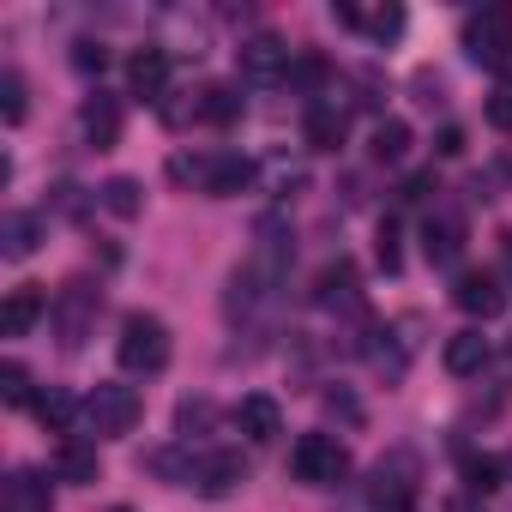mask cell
Masks as SVG:
<instances>
[{
	"mask_svg": "<svg viewBox=\"0 0 512 512\" xmlns=\"http://www.w3.org/2000/svg\"><path fill=\"white\" fill-rule=\"evenodd\" d=\"M43 314H49L43 284H13V290H7V302H0V332H7V338H25Z\"/></svg>",
	"mask_w": 512,
	"mask_h": 512,
	"instance_id": "9",
	"label": "cell"
},
{
	"mask_svg": "<svg viewBox=\"0 0 512 512\" xmlns=\"http://www.w3.org/2000/svg\"><path fill=\"white\" fill-rule=\"evenodd\" d=\"M434 151H440V157H458V151H464V127H440Z\"/></svg>",
	"mask_w": 512,
	"mask_h": 512,
	"instance_id": "31",
	"label": "cell"
},
{
	"mask_svg": "<svg viewBox=\"0 0 512 512\" xmlns=\"http://www.w3.org/2000/svg\"><path fill=\"white\" fill-rule=\"evenodd\" d=\"M0 398H7V404H31V374H25V362H7V368H0Z\"/></svg>",
	"mask_w": 512,
	"mask_h": 512,
	"instance_id": "26",
	"label": "cell"
},
{
	"mask_svg": "<svg viewBox=\"0 0 512 512\" xmlns=\"http://www.w3.org/2000/svg\"><path fill=\"white\" fill-rule=\"evenodd\" d=\"M302 139H308L314 151H338V145H344V109L314 103V109H308V121H302Z\"/></svg>",
	"mask_w": 512,
	"mask_h": 512,
	"instance_id": "18",
	"label": "cell"
},
{
	"mask_svg": "<svg viewBox=\"0 0 512 512\" xmlns=\"http://www.w3.org/2000/svg\"><path fill=\"white\" fill-rule=\"evenodd\" d=\"M115 512H127V506H115Z\"/></svg>",
	"mask_w": 512,
	"mask_h": 512,
	"instance_id": "37",
	"label": "cell"
},
{
	"mask_svg": "<svg viewBox=\"0 0 512 512\" xmlns=\"http://www.w3.org/2000/svg\"><path fill=\"white\" fill-rule=\"evenodd\" d=\"M199 187H205L211 199H235V193L253 187V163H247L241 151H217V157L199 169Z\"/></svg>",
	"mask_w": 512,
	"mask_h": 512,
	"instance_id": "8",
	"label": "cell"
},
{
	"mask_svg": "<svg viewBox=\"0 0 512 512\" xmlns=\"http://www.w3.org/2000/svg\"><path fill=\"white\" fill-rule=\"evenodd\" d=\"M37 235H43V217L37 211H7V223H0V253H7V260H31Z\"/></svg>",
	"mask_w": 512,
	"mask_h": 512,
	"instance_id": "16",
	"label": "cell"
},
{
	"mask_svg": "<svg viewBox=\"0 0 512 512\" xmlns=\"http://www.w3.org/2000/svg\"><path fill=\"white\" fill-rule=\"evenodd\" d=\"M235 67H241V79H253V85H272V79L290 73V43H284L278 31H253V37H241Z\"/></svg>",
	"mask_w": 512,
	"mask_h": 512,
	"instance_id": "6",
	"label": "cell"
},
{
	"mask_svg": "<svg viewBox=\"0 0 512 512\" xmlns=\"http://www.w3.org/2000/svg\"><path fill=\"white\" fill-rule=\"evenodd\" d=\"M115 362L127 374H163L169 368V326L157 314H127L115 338Z\"/></svg>",
	"mask_w": 512,
	"mask_h": 512,
	"instance_id": "1",
	"label": "cell"
},
{
	"mask_svg": "<svg viewBox=\"0 0 512 512\" xmlns=\"http://www.w3.org/2000/svg\"><path fill=\"white\" fill-rule=\"evenodd\" d=\"M193 482H199L205 500H223V494H235V488L247 482V464H241V452H211V458L193 470Z\"/></svg>",
	"mask_w": 512,
	"mask_h": 512,
	"instance_id": "13",
	"label": "cell"
},
{
	"mask_svg": "<svg viewBox=\"0 0 512 512\" xmlns=\"http://www.w3.org/2000/svg\"><path fill=\"white\" fill-rule=\"evenodd\" d=\"M290 73H296V85H320V79H326L332 67H326V55H314V49H308V55H302V61H296Z\"/></svg>",
	"mask_w": 512,
	"mask_h": 512,
	"instance_id": "28",
	"label": "cell"
},
{
	"mask_svg": "<svg viewBox=\"0 0 512 512\" xmlns=\"http://www.w3.org/2000/svg\"><path fill=\"white\" fill-rule=\"evenodd\" d=\"M434 193V169H416L410 181H404V199H428Z\"/></svg>",
	"mask_w": 512,
	"mask_h": 512,
	"instance_id": "32",
	"label": "cell"
},
{
	"mask_svg": "<svg viewBox=\"0 0 512 512\" xmlns=\"http://www.w3.org/2000/svg\"><path fill=\"white\" fill-rule=\"evenodd\" d=\"M488 356H494V344L482 338V332H452L446 338V350H440V362H446V374H482L488 368Z\"/></svg>",
	"mask_w": 512,
	"mask_h": 512,
	"instance_id": "15",
	"label": "cell"
},
{
	"mask_svg": "<svg viewBox=\"0 0 512 512\" xmlns=\"http://www.w3.org/2000/svg\"><path fill=\"white\" fill-rule=\"evenodd\" d=\"M464 49L476 67H506L512 61V7H482L464 19Z\"/></svg>",
	"mask_w": 512,
	"mask_h": 512,
	"instance_id": "4",
	"label": "cell"
},
{
	"mask_svg": "<svg viewBox=\"0 0 512 512\" xmlns=\"http://www.w3.org/2000/svg\"><path fill=\"white\" fill-rule=\"evenodd\" d=\"M326 410H338L344 422H362V404H356L350 392H326Z\"/></svg>",
	"mask_w": 512,
	"mask_h": 512,
	"instance_id": "30",
	"label": "cell"
},
{
	"mask_svg": "<svg viewBox=\"0 0 512 512\" xmlns=\"http://www.w3.org/2000/svg\"><path fill=\"white\" fill-rule=\"evenodd\" d=\"M0 115H7V127H19L25 121V79L7 67V73H0Z\"/></svg>",
	"mask_w": 512,
	"mask_h": 512,
	"instance_id": "25",
	"label": "cell"
},
{
	"mask_svg": "<svg viewBox=\"0 0 512 512\" xmlns=\"http://www.w3.org/2000/svg\"><path fill=\"white\" fill-rule=\"evenodd\" d=\"M290 470H296V482H308V488H332V482H344L350 476V452H344V440L338 434H302L296 440V452H290Z\"/></svg>",
	"mask_w": 512,
	"mask_h": 512,
	"instance_id": "2",
	"label": "cell"
},
{
	"mask_svg": "<svg viewBox=\"0 0 512 512\" xmlns=\"http://www.w3.org/2000/svg\"><path fill=\"white\" fill-rule=\"evenodd\" d=\"M235 428H241L253 446L278 440V434H284V410H278V398H266V392H247V398L235 404Z\"/></svg>",
	"mask_w": 512,
	"mask_h": 512,
	"instance_id": "10",
	"label": "cell"
},
{
	"mask_svg": "<svg viewBox=\"0 0 512 512\" xmlns=\"http://www.w3.org/2000/svg\"><path fill=\"white\" fill-rule=\"evenodd\" d=\"M79 127H85V139H91L97 151H109V145L121 139V103H115L109 91H91L85 109H79Z\"/></svg>",
	"mask_w": 512,
	"mask_h": 512,
	"instance_id": "12",
	"label": "cell"
},
{
	"mask_svg": "<svg viewBox=\"0 0 512 512\" xmlns=\"http://www.w3.org/2000/svg\"><path fill=\"white\" fill-rule=\"evenodd\" d=\"M127 91L145 97V103H157V97L169 91V49H139V55L127 61Z\"/></svg>",
	"mask_w": 512,
	"mask_h": 512,
	"instance_id": "11",
	"label": "cell"
},
{
	"mask_svg": "<svg viewBox=\"0 0 512 512\" xmlns=\"http://www.w3.org/2000/svg\"><path fill=\"white\" fill-rule=\"evenodd\" d=\"M55 476H61V482H97V446L79 440V434H67V440L55 446Z\"/></svg>",
	"mask_w": 512,
	"mask_h": 512,
	"instance_id": "17",
	"label": "cell"
},
{
	"mask_svg": "<svg viewBox=\"0 0 512 512\" xmlns=\"http://www.w3.org/2000/svg\"><path fill=\"white\" fill-rule=\"evenodd\" d=\"M103 61H109L103 43H79V49H73V67H79V73H103Z\"/></svg>",
	"mask_w": 512,
	"mask_h": 512,
	"instance_id": "29",
	"label": "cell"
},
{
	"mask_svg": "<svg viewBox=\"0 0 512 512\" xmlns=\"http://www.w3.org/2000/svg\"><path fill=\"white\" fill-rule=\"evenodd\" d=\"M500 476H506V464H500V458H464V488L494 494V488H500Z\"/></svg>",
	"mask_w": 512,
	"mask_h": 512,
	"instance_id": "24",
	"label": "cell"
},
{
	"mask_svg": "<svg viewBox=\"0 0 512 512\" xmlns=\"http://www.w3.org/2000/svg\"><path fill=\"white\" fill-rule=\"evenodd\" d=\"M350 296H356V260H344V253H338V260L314 278V302L332 308V302H350Z\"/></svg>",
	"mask_w": 512,
	"mask_h": 512,
	"instance_id": "19",
	"label": "cell"
},
{
	"mask_svg": "<svg viewBox=\"0 0 512 512\" xmlns=\"http://www.w3.org/2000/svg\"><path fill=\"white\" fill-rule=\"evenodd\" d=\"M97 308H103V296H97L85 278H73V284H61V290H55L49 314H55V332H61V344H67V350H79V344H85V332H91Z\"/></svg>",
	"mask_w": 512,
	"mask_h": 512,
	"instance_id": "5",
	"label": "cell"
},
{
	"mask_svg": "<svg viewBox=\"0 0 512 512\" xmlns=\"http://www.w3.org/2000/svg\"><path fill=\"white\" fill-rule=\"evenodd\" d=\"M500 247H506V266H512V229H506V235H500Z\"/></svg>",
	"mask_w": 512,
	"mask_h": 512,
	"instance_id": "35",
	"label": "cell"
},
{
	"mask_svg": "<svg viewBox=\"0 0 512 512\" xmlns=\"http://www.w3.org/2000/svg\"><path fill=\"white\" fill-rule=\"evenodd\" d=\"M452 302H458L464 314L494 320V314L506 308V290H500V278H494V272H476V266H470V272H458V278H452Z\"/></svg>",
	"mask_w": 512,
	"mask_h": 512,
	"instance_id": "7",
	"label": "cell"
},
{
	"mask_svg": "<svg viewBox=\"0 0 512 512\" xmlns=\"http://www.w3.org/2000/svg\"><path fill=\"white\" fill-rule=\"evenodd\" d=\"M368 151H374V163H398V157L410 151V127H404V121H380Z\"/></svg>",
	"mask_w": 512,
	"mask_h": 512,
	"instance_id": "23",
	"label": "cell"
},
{
	"mask_svg": "<svg viewBox=\"0 0 512 512\" xmlns=\"http://www.w3.org/2000/svg\"><path fill=\"white\" fill-rule=\"evenodd\" d=\"M139 392L133 386H121V380H103L91 398H85V428L97 434V440H115V434H133L139 428Z\"/></svg>",
	"mask_w": 512,
	"mask_h": 512,
	"instance_id": "3",
	"label": "cell"
},
{
	"mask_svg": "<svg viewBox=\"0 0 512 512\" xmlns=\"http://www.w3.org/2000/svg\"><path fill=\"white\" fill-rule=\"evenodd\" d=\"M422 253H428L434 266H452L458 253H464V217H458V211L428 217V223H422Z\"/></svg>",
	"mask_w": 512,
	"mask_h": 512,
	"instance_id": "14",
	"label": "cell"
},
{
	"mask_svg": "<svg viewBox=\"0 0 512 512\" xmlns=\"http://www.w3.org/2000/svg\"><path fill=\"white\" fill-rule=\"evenodd\" d=\"M103 211H115V217H139L145 211V187L133 181V175H115V181H103Z\"/></svg>",
	"mask_w": 512,
	"mask_h": 512,
	"instance_id": "21",
	"label": "cell"
},
{
	"mask_svg": "<svg viewBox=\"0 0 512 512\" xmlns=\"http://www.w3.org/2000/svg\"><path fill=\"white\" fill-rule=\"evenodd\" d=\"M7 512H49V482L37 470H13L7 476Z\"/></svg>",
	"mask_w": 512,
	"mask_h": 512,
	"instance_id": "20",
	"label": "cell"
},
{
	"mask_svg": "<svg viewBox=\"0 0 512 512\" xmlns=\"http://www.w3.org/2000/svg\"><path fill=\"white\" fill-rule=\"evenodd\" d=\"M488 121H494V127H512V91H494V103H488Z\"/></svg>",
	"mask_w": 512,
	"mask_h": 512,
	"instance_id": "34",
	"label": "cell"
},
{
	"mask_svg": "<svg viewBox=\"0 0 512 512\" xmlns=\"http://www.w3.org/2000/svg\"><path fill=\"white\" fill-rule=\"evenodd\" d=\"M205 422H211V404H205V398H199V404H181V434H187V428H205Z\"/></svg>",
	"mask_w": 512,
	"mask_h": 512,
	"instance_id": "33",
	"label": "cell"
},
{
	"mask_svg": "<svg viewBox=\"0 0 512 512\" xmlns=\"http://www.w3.org/2000/svg\"><path fill=\"white\" fill-rule=\"evenodd\" d=\"M37 416H43V428H55V434H67V428H73V416H79V404H73V392H61V386H49V392L37 398Z\"/></svg>",
	"mask_w": 512,
	"mask_h": 512,
	"instance_id": "22",
	"label": "cell"
},
{
	"mask_svg": "<svg viewBox=\"0 0 512 512\" xmlns=\"http://www.w3.org/2000/svg\"><path fill=\"white\" fill-rule=\"evenodd\" d=\"M506 476H512V458H506Z\"/></svg>",
	"mask_w": 512,
	"mask_h": 512,
	"instance_id": "36",
	"label": "cell"
},
{
	"mask_svg": "<svg viewBox=\"0 0 512 512\" xmlns=\"http://www.w3.org/2000/svg\"><path fill=\"white\" fill-rule=\"evenodd\" d=\"M374 253H380V272H398V266H404V247H398V223H392V217L380 223V235H374Z\"/></svg>",
	"mask_w": 512,
	"mask_h": 512,
	"instance_id": "27",
	"label": "cell"
}]
</instances>
